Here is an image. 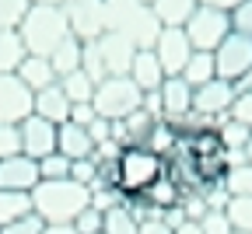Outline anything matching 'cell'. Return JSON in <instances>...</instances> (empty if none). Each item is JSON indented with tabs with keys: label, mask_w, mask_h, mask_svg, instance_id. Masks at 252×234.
<instances>
[{
	"label": "cell",
	"mask_w": 252,
	"mask_h": 234,
	"mask_svg": "<svg viewBox=\"0 0 252 234\" xmlns=\"http://www.w3.org/2000/svg\"><path fill=\"white\" fill-rule=\"evenodd\" d=\"M84 206H91V192L88 185H77L74 178L39 182L32 189V213L42 224H74Z\"/></svg>",
	"instance_id": "obj_1"
},
{
	"label": "cell",
	"mask_w": 252,
	"mask_h": 234,
	"mask_svg": "<svg viewBox=\"0 0 252 234\" xmlns=\"http://www.w3.org/2000/svg\"><path fill=\"white\" fill-rule=\"evenodd\" d=\"M137 56V46L119 35V31H105V35L84 42V59H81V70L98 84L105 77H123L130 74V63Z\"/></svg>",
	"instance_id": "obj_2"
},
{
	"label": "cell",
	"mask_w": 252,
	"mask_h": 234,
	"mask_svg": "<svg viewBox=\"0 0 252 234\" xmlns=\"http://www.w3.org/2000/svg\"><path fill=\"white\" fill-rule=\"evenodd\" d=\"M105 31H119L137 49H151L161 21L154 18L147 0H105Z\"/></svg>",
	"instance_id": "obj_3"
},
{
	"label": "cell",
	"mask_w": 252,
	"mask_h": 234,
	"mask_svg": "<svg viewBox=\"0 0 252 234\" xmlns=\"http://www.w3.org/2000/svg\"><path fill=\"white\" fill-rule=\"evenodd\" d=\"M18 35L25 42V49L32 56H49L63 39L70 35V25H67V14L63 7H53V4H32L25 21L18 25Z\"/></svg>",
	"instance_id": "obj_4"
},
{
	"label": "cell",
	"mask_w": 252,
	"mask_h": 234,
	"mask_svg": "<svg viewBox=\"0 0 252 234\" xmlns=\"http://www.w3.org/2000/svg\"><path fill=\"white\" fill-rule=\"evenodd\" d=\"M116 168H119V192L123 196H144L165 175V157L140 147V144H133V147H123Z\"/></svg>",
	"instance_id": "obj_5"
},
{
	"label": "cell",
	"mask_w": 252,
	"mask_h": 234,
	"mask_svg": "<svg viewBox=\"0 0 252 234\" xmlns=\"http://www.w3.org/2000/svg\"><path fill=\"white\" fill-rule=\"evenodd\" d=\"M140 102H144V91L130 81V77H105V81H98L94 84V98H91V105H94V112H98L102 119H126L130 112H137L140 109Z\"/></svg>",
	"instance_id": "obj_6"
},
{
	"label": "cell",
	"mask_w": 252,
	"mask_h": 234,
	"mask_svg": "<svg viewBox=\"0 0 252 234\" xmlns=\"http://www.w3.org/2000/svg\"><path fill=\"white\" fill-rule=\"evenodd\" d=\"M189 46L196 53H214L220 42L231 35V11H217V7H196L189 14V21L182 25Z\"/></svg>",
	"instance_id": "obj_7"
},
{
	"label": "cell",
	"mask_w": 252,
	"mask_h": 234,
	"mask_svg": "<svg viewBox=\"0 0 252 234\" xmlns=\"http://www.w3.org/2000/svg\"><path fill=\"white\" fill-rule=\"evenodd\" d=\"M214 66H217V77L220 81H231V84L242 81L252 70V39L231 31V35L214 49Z\"/></svg>",
	"instance_id": "obj_8"
},
{
	"label": "cell",
	"mask_w": 252,
	"mask_h": 234,
	"mask_svg": "<svg viewBox=\"0 0 252 234\" xmlns=\"http://www.w3.org/2000/svg\"><path fill=\"white\" fill-rule=\"evenodd\" d=\"M70 35L81 42H91L105 35V0H63Z\"/></svg>",
	"instance_id": "obj_9"
},
{
	"label": "cell",
	"mask_w": 252,
	"mask_h": 234,
	"mask_svg": "<svg viewBox=\"0 0 252 234\" xmlns=\"http://www.w3.org/2000/svg\"><path fill=\"white\" fill-rule=\"evenodd\" d=\"M151 49H154L158 63H161L165 77H179V74L186 70L189 56L196 53L193 46H189V39H186V31H182V28H161Z\"/></svg>",
	"instance_id": "obj_10"
},
{
	"label": "cell",
	"mask_w": 252,
	"mask_h": 234,
	"mask_svg": "<svg viewBox=\"0 0 252 234\" xmlns=\"http://www.w3.org/2000/svg\"><path fill=\"white\" fill-rule=\"evenodd\" d=\"M235 84L231 81H220V77H214V81H207V84H200L196 91H193V112H200V116H207V119H224V116H231V105H235Z\"/></svg>",
	"instance_id": "obj_11"
},
{
	"label": "cell",
	"mask_w": 252,
	"mask_h": 234,
	"mask_svg": "<svg viewBox=\"0 0 252 234\" xmlns=\"http://www.w3.org/2000/svg\"><path fill=\"white\" fill-rule=\"evenodd\" d=\"M32 102H35V94H32L18 74H0V122H25L32 116Z\"/></svg>",
	"instance_id": "obj_12"
},
{
	"label": "cell",
	"mask_w": 252,
	"mask_h": 234,
	"mask_svg": "<svg viewBox=\"0 0 252 234\" xmlns=\"http://www.w3.org/2000/svg\"><path fill=\"white\" fill-rule=\"evenodd\" d=\"M18 126H21V154H25V157L42 161V157L56 154V129H60V126H53V122H46V119H39V116H28V119L18 122Z\"/></svg>",
	"instance_id": "obj_13"
},
{
	"label": "cell",
	"mask_w": 252,
	"mask_h": 234,
	"mask_svg": "<svg viewBox=\"0 0 252 234\" xmlns=\"http://www.w3.org/2000/svg\"><path fill=\"white\" fill-rule=\"evenodd\" d=\"M42 178H39V161H32L25 154L4 157L0 161V189L7 192H32Z\"/></svg>",
	"instance_id": "obj_14"
},
{
	"label": "cell",
	"mask_w": 252,
	"mask_h": 234,
	"mask_svg": "<svg viewBox=\"0 0 252 234\" xmlns=\"http://www.w3.org/2000/svg\"><path fill=\"white\" fill-rule=\"evenodd\" d=\"M158 98H161V119L165 122H179L193 112V88L182 77H165V84L158 88Z\"/></svg>",
	"instance_id": "obj_15"
},
{
	"label": "cell",
	"mask_w": 252,
	"mask_h": 234,
	"mask_svg": "<svg viewBox=\"0 0 252 234\" xmlns=\"http://www.w3.org/2000/svg\"><path fill=\"white\" fill-rule=\"evenodd\" d=\"M130 77L144 94L147 91H158L165 84V70H161V63H158V56H154V49H137V56H133V63H130Z\"/></svg>",
	"instance_id": "obj_16"
},
{
	"label": "cell",
	"mask_w": 252,
	"mask_h": 234,
	"mask_svg": "<svg viewBox=\"0 0 252 234\" xmlns=\"http://www.w3.org/2000/svg\"><path fill=\"white\" fill-rule=\"evenodd\" d=\"M182 196H186V189L172 178V175H161L140 199H144V206L151 210V217H161L165 210H172V206H179L182 203Z\"/></svg>",
	"instance_id": "obj_17"
},
{
	"label": "cell",
	"mask_w": 252,
	"mask_h": 234,
	"mask_svg": "<svg viewBox=\"0 0 252 234\" xmlns=\"http://www.w3.org/2000/svg\"><path fill=\"white\" fill-rule=\"evenodd\" d=\"M18 77H21V84L32 91V94H39V91H46V88H53L60 77H56V70H53V63H49V56H25L21 59V66L14 70Z\"/></svg>",
	"instance_id": "obj_18"
},
{
	"label": "cell",
	"mask_w": 252,
	"mask_h": 234,
	"mask_svg": "<svg viewBox=\"0 0 252 234\" xmlns=\"http://www.w3.org/2000/svg\"><path fill=\"white\" fill-rule=\"evenodd\" d=\"M32 116H39V119H46L53 126H63V122L70 119V102H67V94L60 91V84H53V88H46V91L35 94V102H32Z\"/></svg>",
	"instance_id": "obj_19"
},
{
	"label": "cell",
	"mask_w": 252,
	"mask_h": 234,
	"mask_svg": "<svg viewBox=\"0 0 252 234\" xmlns=\"http://www.w3.org/2000/svg\"><path fill=\"white\" fill-rule=\"evenodd\" d=\"M56 150L63 157H70V161H81V157H91L94 144L88 137V129L84 126H74V122H63L56 129Z\"/></svg>",
	"instance_id": "obj_20"
},
{
	"label": "cell",
	"mask_w": 252,
	"mask_h": 234,
	"mask_svg": "<svg viewBox=\"0 0 252 234\" xmlns=\"http://www.w3.org/2000/svg\"><path fill=\"white\" fill-rule=\"evenodd\" d=\"M154 18L161 21V28H182L189 21V14H193L200 4L196 0H147Z\"/></svg>",
	"instance_id": "obj_21"
},
{
	"label": "cell",
	"mask_w": 252,
	"mask_h": 234,
	"mask_svg": "<svg viewBox=\"0 0 252 234\" xmlns=\"http://www.w3.org/2000/svg\"><path fill=\"white\" fill-rule=\"evenodd\" d=\"M81 59H84V42L74 39V35H67V39H63V42L49 53V63H53L56 77H67V74L81 70Z\"/></svg>",
	"instance_id": "obj_22"
},
{
	"label": "cell",
	"mask_w": 252,
	"mask_h": 234,
	"mask_svg": "<svg viewBox=\"0 0 252 234\" xmlns=\"http://www.w3.org/2000/svg\"><path fill=\"white\" fill-rule=\"evenodd\" d=\"M189 88H200V84H207V81H214L217 77V66H214V53H193L189 56V63H186V70L179 74Z\"/></svg>",
	"instance_id": "obj_23"
},
{
	"label": "cell",
	"mask_w": 252,
	"mask_h": 234,
	"mask_svg": "<svg viewBox=\"0 0 252 234\" xmlns=\"http://www.w3.org/2000/svg\"><path fill=\"white\" fill-rule=\"evenodd\" d=\"M56 84H60L63 94H67L70 105H84V102H91V98H94V81H91L84 70H74V74H67V77H60Z\"/></svg>",
	"instance_id": "obj_24"
},
{
	"label": "cell",
	"mask_w": 252,
	"mask_h": 234,
	"mask_svg": "<svg viewBox=\"0 0 252 234\" xmlns=\"http://www.w3.org/2000/svg\"><path fill=\"white\" fill-rule=\"evenodd\" d=\"M25 56H28V49L18 31H0V74H14Z\"/></svg>",
	"instance_id": "obj_25"
},
{
	"label": "cell",
	"mask_w": 252,
	"mask_h": 234,
	"mask_svg": "<svg viewBox=\"0 0 252 234\" xmlns=\"http://www.w3.org/2000/svg\"><path fill=\"white\" fill-rule=\"evenodd\" d=\"M28 213H32V192H7V189H0V227L14 224V220H21Z\"/></svg>",
	"instance_id": "obj_26"
},
{
	"label": "cell",
	"mask_w": 252,
	"mask_h": 234,
	"mask_svg": "<svg viewBox=\"0 0 252 234\" xmlns=\"http://www.w3.org/2000/svg\"><path fill=\"white\" fill-rule=\"evenodd\" d=\"M175 144H179V133H175V126H172V122H165V119H158V122L151 126L147 140H144L140 147H147V150H154V154L168 157V154L175 150Z\"/></svg>",
	"instance_id": "obj_27"
},
{
	"label": "cell",
	"mask_w": 252,
	"mask_h": 234,
	"mask_svg": "<svg viewBox=\"0 0 252 234\" xmlns=\"http://www.w3.org/2000/svg\"><path fill=\"white\" fill-rule=\"evenodd\" d=\"M220 185L228 189L231 199H235V196H252V164H249V161L228 164V172H224V178H220Z\"/></svg>",
	"instance_id": "obj_28"
},
{
	"label": "cell",
	"mask_w": 252,
	"mask_h": 234,
	"mask_svg": "<svg viewBox=\"0 0 252 234\" xmlns=\"http://www.w3.org/2000/svg\"><path fill=\"white\" fill-rule=\"evenodd\" d=\"M123 122V129H126V147H133V144H144L147 140V133H151V126L158 122L154 116H147L144 109H137V112H130L126 119H119Z\"/></svg>",
	"instance_id": "obj_29"
},
{
	"label": "cell",
	"mask_w": 252,
	"mask_h": 234,
	"mask_svg": "<svg viewBox=\"0 0 252 234\" xmlns=\"http://www.w3.org/2000/svg\"><path fill=\"white\" fill-rule=\"evenodd\" d=\"M102 234H140V220L126 210V206H116V210L105 213Z\"/></svg>",
	"instance_id": "obj_30"
},
{
	"label": "cell",
	"mask_w": 252,
	"mask_h": 234,
	"mask_svg": "<svg viewBox=\"0 0 252 234\" xmlns=\"http://www.w3.org/2000/svg\"><path fill=\"white\" fill-rule=\"evenodd\" d=\"M228 217H231V227H235V231L252 234V196H235V199H228Z\"/></svg>",
	"instance_id": "obj_31"
},
{
	"label": "cell",
	"mask_w": 252,
	"mask_h": 234,
	"mask_svg": "<svg viewBox=\"0 0 252 234\" xmlns=\"http://www.w3.org/2000/svg\"><path fill=\"white\" fill-rule=\"evenodd\" d=\"M32 0H0V31H18Z\"/></svg>",
	"instance_id": "obj_32"
},
{
	"label": "cell",
	"mask_w": 252,
	"mask_h": 234,
	"mask_svg": "<svg viewBox=\"0 0 252 234\" xmlns=\"http://www.w3.org/2000/svg\"><path fill=\"white\" fill-rule=\"evenodd\" d=\"M88 192H91V206L102 210V213H109V210H116V206L126 203V196L119 192V185H91Z\"/></svg>",
	"instance_id": "obj_33"
},
{
	"label": "cell",
	"mask_w": 252,
	"mask_h": 234,
	"mask_svg": "<svg viewBox=\"0 0 252 234\" xmlns=\"http://www.w3.org/2000/svg\"><path fill=\"white\" fill-rule=\"evenodd\" d=\"M39 178L42 182H56V178H70V157H63L60 150L39 161Z\"/></svg>",
	"instance_id": "obj_34"
},
{
	"label": "cell",
	"mask_w": 252,
	"mask_h": 234,
	"mask_svg": "<svg viewBox=\"0 0 252 234\" xmlns=\"http://www.w3.org/2000/svg\"><path fill=\"white\" fill-rule=\"evenodd\" d=\"M196 224H200V234H235L228 210H207Z\"/></svg>",
	"instance_id": "obj_35"
},
{
	"label": "cell",
	"mask_w": 252,
	"mask_h": 234,
	"mask_svg": "<svg viewBox=\"0 0 252 234\" xmlns=\"http://www.w3.org/2000/svg\"><path fill=\"white\" fill-rule=\"evenodd\" d=\"M21 154V126L14 122H0V161Z\"/></svg>",
	"instance_id": "obj_36"
},
{
	"label": "cell",
	"mask_w": 252,
	"mask_h": 234,
	"mask_svg": "<svg viewBox=\"0 0 252 234\" xmlns=\"http://www.w3.org/2000/svg\"><path fill=\"white\" fill-rule=\"evenodd\" d=\"M102 224H105V213L94 210V206H84L74 220V231L77 234H102Z\"/></svg>",
	"instance_id": "obj_37"
},
{
	"label": "cell",
	"mask_w": 252,
	"mask_h": 234,
	"mask_svg": "<svg viewBox=\"0 0 252 234\" xmlns=\"http://www.w3.org/2000/svg\"><path fill=\"white\" fill-rule=\"evenodd\" d=\"M70 178L77 185H94V178H98V161L94 157H81V161H70Z\"/></svg>",
	"instance_id": "obj_38"
},
{
	"label": "cell",
	"mask_w": 252,
	"mask_h": 234,
	"mask_svg": "<svg viewBox=\"0 0 252 234\" xmlns=\"http://www.w3.org/2000/svg\"><path fill=\"white\" fill-rule=\"evenodd\" d=\"M231 31L252 39V0H242V4L231 11Z\"/></svg>",
	"instance_id": "obj_39"
},
{
	"label": "cell",
	"mask_w": 252,
	"mask_h": 234,
	"mask_svg": "<svg viewBox=\"0 0 252 234\" xmlns=\"http://www.w3.org/2000/svg\"><path fill=\"white\" fill-rule=\"evenodd\" d=\"M231 119L252 129V91H238V94H235V105H231Z\"/></svg>",
	"instance_id": "obj_40"
},
{
	"label": "cell",
	"mask_w": 252,
	"mask_h": 234,
	"mask_svg": "<svg viewBox=\"0 0 252 234\" xmlns=\"http://www.w3.org/2000/svg\"><path fill=\"white\" fill-rule=\"evenodd\" d=\"M42 220L35 217V213H28V217H21V220H14V224H4L0 227V234H42Z\"/></svg>",
	"instance_id": "obj_41"
},
{
	"label": "cell",
	"mask_w": 252,
	"mask_h": 234,
	"mask_svg": "<svg viewBox=\"0 0 252 234\" xmlns=\"http://www.w3.org/2000/svg\"><path fill=\"white\" fill-rule=\"evenodd\" d=\"M94 119H98V112H94V105L91 102H84V105H70V119L67 122H74V126H91Z\"/></svg>",
	"instance_id": "obj_42"
},
{
	"label": "cell",
	"mask_w": 252,
	"mask_h": 234,
	"mask_svg": "<svg viewBox=\"0 0 252 234\" xmlns=\"http://www.w3.org/2000/svg\"><path fill=\"white\" fill-rule=\"evenodd\" d=\"M88 137H91V144L98 147V144H105V140H112V119H94L91 126H88Z\"/></svg>",
	"instance_id": "obj_43"
},
{
	"label": "cell",
	"mask_w": 252,
	"mask_h": 234,
	"mask_svg": "<svg viewBox=\"0 0 252 234\" xmlns=\"http://www.w3.org/2000/svg\"><path fill=\"white\" fill-rule=\"evenodd\" d=\"M140 234H175V231H172L161 217H151V220H144V224H140Z\"/></svg>",
	"instance_id": "obj_44"
},
{
	"label": "cell",
	"mask_w": 252,
	"mask_h": 234,
	"mask_svg": "<svg viewBox=\"0 0 252 234\" xmlns=\"http://www.w3.org/2000/svg\"><path fill=\"white\" fill-rule=\"evenodd\" d=\"M196 4H203V7H217V11H235L242 0H196Z\"/></svg>",
	"instance_id": "obj_45"
},
{
	"label": "cell",
	"mask_w": 252,
	"mask_h": 234,
	"mask_svg": "<svg viewBox=\"0 0 252 234\" xmlns=\"http://www.w3.org/2000/svg\"><path fill=\"white\" fill-rule=\"evenodd\" d=\"M42 234H77V231H74V224H46Z\"/></svg>",
	"instance_id": "obj_46"
},
{
	"label": "cell",
	"mask_w": 252,
	"mask_h": 234,
	"mask_svg": "<svg viewBox=\"0 0 252 234\" xmlns=\"http://www.w3.org/2000/svg\"><path fill=\"white\" fill-rule=\"evenodd\" d=\"M235 91H252V70H249L242 81H235Z\"/></svg>",
	"instance_id": "obj_47"
},
{
	"label": "cell",
	"mask_w": 252,
	"mask_h": 234,
	"mask_svg": "<svg viewBox=\"0 0 252 234\" xmlns=\"http://www.w3.org/2000/svg\"><path fill=\"white\" fill-rule=\"evenodd\" d=\"M175 234H200V224H193V220H186V224H182V227H179Z\"/></svg>",
	"instance_id": "obj_48"
},
{
	"label": "cell",
	"mask_w": 252,
	"mask_h": 234,
	"mask_svg": "<svg viewBox=\"0 0 252 234\" xmlns=\"http://www.w3.org/2000/svg\"><path fill=\"white\" fill-rule=\"evenodd\" d=\"M242 157L252 164V133H249V140H245V150H242Z\"/></svg>",
	"instance_id": "obj_49"
},
{
	"label": "cell",
	"mask_w": 252,
	"mask_h": 234,
	"mask_svg": "<svg viewBox=\"0 0 252 234\" xmlns=\"http://www.w3.org/2000/svg\"><path fill=\"white\" fill-rule=\"evenodd\" d=\"M32 4H53V7H63V0H32Z\"/></svg>",
	"instance_id": "obj_50"
},
{
	"label": "cell",
	"mask_w": 252,
	"mask_h": 234,
	"mask_svg": "<svg viewBox=\"0 0 252 234\" xmlns=\"http://www.w3.org/2000/svg\"><path fill=\"white\" fill-rule=\"evenodd\" d=\"M235 234H242V231H235Z\"/></svg>",
	"instance_id": "obj_51"
}]
</instances>
